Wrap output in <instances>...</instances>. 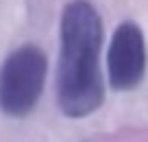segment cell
Wrapping results in <instances>:
<instances>
[{"label":"cell","mask_w":148,"mask_h":142,"mask_svg":"<svg viewBox=\"0 0 148 142\" xmlns=\"http://www.w3.org/2000/svg\"><path fill=\"white\" fill-rule=\"evenodd\" d=\"M102 22L87 0H74L61 15L57 98L70 118H85L102 105Z\"/></svg>","instance_id":"cell-1"},{"label":"cell","mask_w":148,"mask_h":142,"mask_svg":"<svg viewBox=\"0 0 148 142\" xmlns=\"http://www.w3.org/2000/svg\"><path fill=\"white\" fill-rule=\"evenodd\" d=\"M48 61L37 46H20L0 68V109L22 118L35 109L44 92Z\"/></svg>","instance_id":"cell-2"},{"label":"cell","mask_w":148,"mask_h":142,"mask_svg":"<svg viewBox=\"0 0 148 142\" xmlns=\"http://www.w3.org/2000/svg\"><path fill=\"white\" fill-rule=\"evenodd\" d=\"M107 72L113 90H133L146 74V42L137 24L124 22L116 28L107 53Z\"/></svg>","instance_id":"cell-3"}]
</instances>
